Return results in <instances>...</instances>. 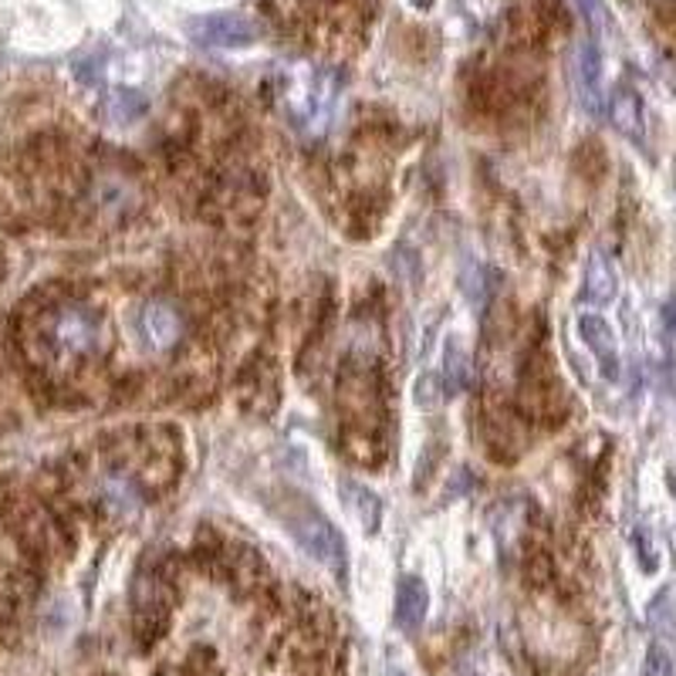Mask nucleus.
<instances>
[{
    "instance_id": "obj_1",
    "label": "nucleus",
    "mask_w": 676,
    "mask_h": 676,
    "mask_svg": "<svg viewBox=\"0 0 676 676\" xmlns=\"http://www.w3.org/2000/svg\"><path fill=\"white\" fill-rule=\"evenodd\" d=\"M102 342V314L78 298L44 301L21 314V348L37 369H71Z\"/></svg>"
},
{
    "instance_id": "obj_2",
    "label": "nucleus",
    "mask_w": 676,
    "mask_h": 676,
    "mask_svg": "<svg viewBox=\"0 0 676 676\" xmlns=\"http://www.w3.org/2000/svg\"><path fill=\"white\" fill-rule=\"evenodd\" d=\"M285 112L304 132H325L335 115V81L322 71H304L285 81Z\"/></svg>"
},
{
    "instance_id": "obj_3",
    "label": "nucleus",
    "mask_w": 676,
    "mask_h": 676,
    "mask_svg": "<svg viewBox=\"0 0 676 676\" xmlns=\"http://www.w3.org/2000/svg\"><path fill=\"white\" fill-rule=\"evenodd\" d=\"M285 524L311 558H319L332 572L345 568V541L322 511H314L311 505H291L285 511Z\"/></svg>"
},
{
    "instance_id": "obj_4",
    "label": "nucleus",
    "mask_w": 676,
    "mask_h": 676,
    "mask_svg": "<svg viewBox=\"0 0 676 676\" xmlns=\"http://www.w3.org/2000/svg\"><path fill=\"white\" fill-rule=\"evenodd\" d=\"M187 31L203 48H247L257 37L254 24L244 14H207L190 21Z\"/></svg>"
},
{
    "instance_id": "obj_5",
    "label": "nucleus",
    "mask_w": 676,
    "mask_h": 676,
    "mask_svg": "<svg viewBox=\"0 0 676 676\" xmlns=\"http://www.w3.org/2000/svg\"><path fill=\"white\" fill-rule=\"evenodd\" d=\"M140 332L153 352H166L184 339V314H179V308L173 301L153 298L140 311Z\"/></svg>"
},
{
    "instance_id": "obj_6",
    "label": "nucleus",
    "mask_w": 676,
    "mask_h": 676,
    "mask_svg": "<svg viewBox=\"0 0 676 676\" xmlns=\"http://www.w3.org/2000/svg\"><path fill=\"white\" fill-rule=\"evenodd\" d=\"M572 81L578 102L589 115L602 112V62H599V48L592 41H581L575 55H572Z\"/></svg>"
},
{
    "instance_id": "obj_7",
    "label": "nucleus",
    "mask_w": 676,
    "mask_h": 676,
    "mask_svg": "<svg viewBox=\"0 0 676 676\" xmlns=\"http://www.w3.org/2000/svg\"><path fill=\"white\" fill-rule=\"evenodd\" d=\"M426 609H430V589H426V581L417 578V575H402V578L396 581V625L406 629V633H413V629L423 625Z\"/></svg>"
},
{
    "instance_id": "obj_8",
    "label": "nucleus",
    "mask_w": 676,
    "mask_h": 676,
    "mask_svg": "<svg viewBox=\"0 0 676 676\" xmlns=\"http://www.w3.org/2000/svg\"><path fill=\"white\" fill-rule=\"evenodd\" d=\"M92 200L102 213L109 217H125L135 203H140V193H135V184L129 176L122 173H106L96 179V187H92Z\"/></svg>"
},
{
    "instance_id": "obj_9",
    "label": "nucleus",
    "mask_w": 676,
    "mask_h": 676,
    "mask_svg": "<svg viewBox=\"0 0 676 676\" xmlns=\"http://www.w3.org/2000/svg\"><path fill=\"white\" fill-rule=\"evenodd\" d=\"M578 335L585 339V345H589L599 363H602V373L609 379L619 376V355H616V339H612V329L599 319V314H581L578 319Z\"/></svg>"
},
{
    "instance_id": "obj_10",
    "label": "nucleus",
    "mask_w": 676,
    "mask_h": 676,
    "mask_svg": "<svg viewBox=\"0 0 676 676\" xmlns=\"http://www.w3.org/2000/svg\"><path fill=\"white\" fill-rule=\"evenodd\" d=\"M619 291V281H616V270L612 264L602 257V254H592L589 257V267H585V298L592 304H609Z\"/></svg>"
},
{
    "instance_id": "obj_11",
    "label": "nucleus",
    "mask_w": 676,
    "mask_h": 676,
    "mask_svg": "<svg viewBox=\"0 0 676 676\" xmlns=\"http://www.w3.org/2000/svg\"><path fill=\"white\" fill-rule=\"evenodd\" d=\"M609 115H612L616 129L622 135H629V140H640L643 135V106L633 92H629V88H619V92L612 96Z\"/></svg>"
},
{
    "instance_id": "obj_12",
    "label": "nucleus",
    "mask_w": 676,
    "mask_h": 676,
    "mask_svg": "<svg viewBox=\"0 0 676 676\" xmlns=\"http://www.w3.org/2000/svg\"><path fill=\"white\" fill-rule=\"evenodd\" d=\"M146 112V99L135 92V88H115L109 99V119L119 125H129Z\"/></svg>"
},
{
    "instance_id": "obj_13",
    "label": "nucleus",
    "mask_w": 676,
    "mask_h": 676,
    "mask_svg": "<svg viewBox=\"0 0 676 676\" xmlns=\"http://www.w3.org/2000/svg\"><path fill=\"white\" fill-rule=\"evenodd\" d=\"M467 379H470V358H467V352L454 342L446 348V392L454 396V392H461L464 386H467Z\"/></svg>"
},
{
    "instance_id": "obj_14",
    "label": "nucleus",
    "mask_w": 676,
    "mask_h": 676,
    "mask_svg": "<svg viewBox=\"0 0 676 676\" xmlns=\"http://www.w3.org/2000/svg\"><path fill=\"white\" fill-rule=\"evenodd\" d=\"M348 494H352V498H358V501H352V508L358 511V521L366 524V531H376L379 528V514H383L379 498H376V494H369L366 487H348Z\"/></svg>"
},
{
    "instance_id": "obj_15",
    "label": "nucleus",
    "mask_w": 676,
    "mask_h": 676,
    "mask_svg": "<svg viewBox=\"0 0 676 676\" xmlns=\"http://www.w3.org/2000/svg\"><path fill=\"white\" fill-rule=\"evenodd\" d=\"M643 676H673V656L663 646H650L646 663H643Z\"/></svg>"
},
{
    "instance_id": "obj_16",
    "label": "nucleus",
    "mask_w": 676,
    "mask_h": 676,
    "mask_svg": "<svg viewBox=\"0 0 676 676\" xmlns=\"http://www.w3.org/2000/svg\"><path fill=\"white\" fill-rule=\"evenodd\" d=\"M417 402L423 406V410H436V406L443 402V392H440V379L436 376H423L417 383Z\"/></svg>"
},
{
    "instance_id": "obj_17",
    "label": "nucleus",
    "mask_w": 676,
    "mask_h": 676,
    "mask_svg": "<svg viewBox=\"0 0 676 676\" xmlns=\"http://www.w3.org/2000/svg\"><path fill=\"white\" fill-rule=\"evenodd\" d=\"M666 325H669V332L676 335V301L666 304Z\"/></svg>"
}]
</instances>
